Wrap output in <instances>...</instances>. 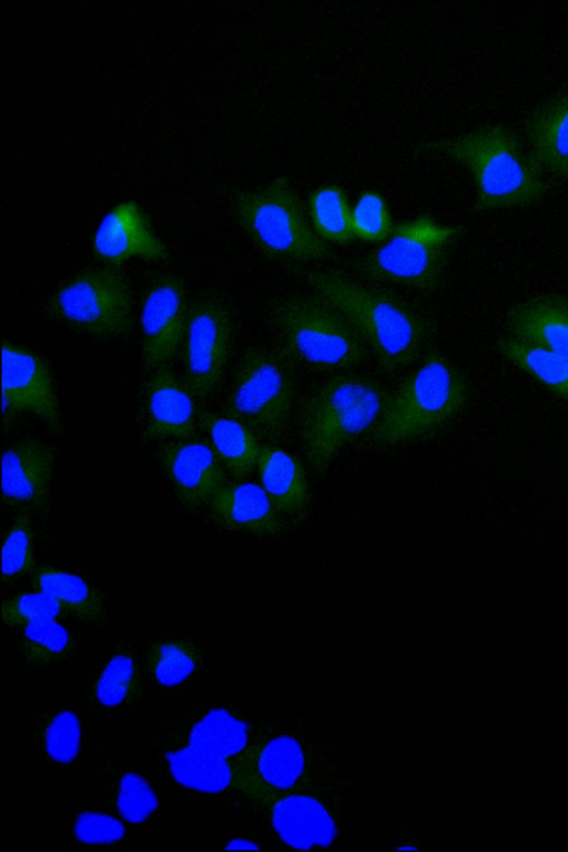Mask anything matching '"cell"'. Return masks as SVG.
Wrapping results in <instances>:
<instances>
[{"label": "cell", "mask_w": 568, "mask_h": 852, "mask_svg": "<svg viewBox=\"0 0 568 852\" xmlns=\"http://www.w3.org/2000/svg\"><path fill=\"white\" fill-rule=\"evenodd\" d=\"M234 216L271 260L317 262L333 256L329 244L307 221L303 203L286 176L260 190L236 192Z\"/></svg>", "instance_id": "6"}, {"label": "cell", "mask_w": 568, "mask_h": 852, "mask_svg": "<svg viewBox=\"0 0 568 852\" xmlns=\"http://www.w3.org/2000/svg\"><path fill=\"white\" fill-rule=\"evenodd\" d=\"M159 456L178 499L189 509L207 506L226 484L224 467L207 440L189 437L164 442Z\"/></svg>", "instance_id": "17"}, {"label": "cell", "mask_w": 568, "mask_h": 852, "mask_svg": "<svg viewBox=\"0 0 568 852\" xmlns=\"http://www.w3.org/2000/svg\"><path fill=\"white\" fill-rule=\"evenodd\" d=\"M151 755L160 772L184 789L209 794L240 790V765L233 761L158 737Z\"/></svg>", "instance_id": "18"}, {"label": "cell", "mask_w": 568, "mask_h": 852, "mask_svg": "<svg viewBox=\"0 0 568 852\" xmlns=\"http://www.w3.org/2000/svg\"><path fill=\"white\" fill-rule=\"evenodd\" d=\"M34 590L54 598L65 613L72 615L87 625L103 620L104 601L100 591L81 577L52 566H42L33 571Z\"/></svg>", "instance_id": "29"}, {"label": "cell", "mask_w": 568, "mask_h": 852, "mask_svg": "<svg viewBox=\"0 0 568 852\" xmlns=\"http://www.w3.org/2000/svg\"><path fill=\"white\" fill-rule=\"evenodd\" d=\"M296 274L315 295L348 321L384 371L400 369L418 358L428 335V323L413 304L339 271L308 268Z\"/></svg>", "instance_id": "1"}, {"label": "cell", "mask_w": 568, "mask_h": 852, "mask_svg": "<svg viewBox=\"0 0 568 852\" xmlns=\"http://www.w3.org/2000/svg\"><path fill=\"white\" fill-rule=\"evenodd\" d=\"M16 653L21 665L42 669L67 660L74 650L69 630L57 619H41L21 628Z\"/></svg>", "instance_id": "31"}, {"label": "cell", "mask_w": 568, "mask_h": 852, "mask_svg": "<svg viewBox=\"0 0 568 852\" xmlns=\"http://www.w3.org/2000/svg\"><path fill=\"white\" fill-rule=\"evenodd\" d=\"M132 294L115 267L79 272L52 294L49 313L70 327L98 338L126 336L132 327Z\"/></svg>", "instance_id": "10"}, {"label": "cell", "mask_w": 568, "mask_h": 852, "mask_svg": "<svg viewBox=\"0 0 568 852\" xmlns=\"http://www.w3.org/2000/svg\"><path fill=\"white\" fill-rule=\"evenodd\" d=\"M497 352L513 365L545 386L555 395L568 399V358L525 344L510 336L500 337Z\"/></svg>", "instance_id": "32"}, {"label": "cell", "mask_w": 568, "mask_h": 852, "mask_svg": "<svg viewBox=\"0 0 568 852\" xmlns=\"http://www.w3.org/2000/svg\"><path fill=\"white\" fill-rule=\"evenodd\" d=\"M225 850H260L261 848L253 841L245 839H234L225 846Z\"/></svg>", "instance_id": "38"}, {"label": "cell", "mask_w": 568, "mask_h": 852, "mask_svg": "<svg viewBox=\"0 0 568 852\" xmlns=\"http://www.w3.org/2000/svg\"><path fill=\"white\" fill-rule=\"evenodd\" d=\"M73 836L82 844H108L125 835L123 823L115 816L100 812H80L73 822Z\"/></svg>", "instance_id": "37"}, {"label": "cell", "mask_w": 568, "mask_h": 852, "mask_svg": "<svg viewBox=\"0 0 568 852\" xmlns=\"http://www.w3.org/2000/svg\"><path fill=\"white\" fill-rule=\"evenodd\" d=\"M192 392L163 366L152 371L143 397V433L151 440L193 437L196 409Z\"/></svg>", "instance_id": "20"}, {"label": "cell", "mask_w": 568, "mask_h": 852, "mask_svg": "<svg viewBox=\"0 0 568 852\" xmlns=\"http://www.w3.org/2000/svg\"><path fill=\"white\" fill-rule=\"evenodd\" d=\"M388 396L377 381L353 373L335 374L311 390L298 424L312 468L325 470L347 442L374 427Z\"/></svg>", "instance_id": "3"}, {"label": "cell", "mask_w": 568, "mask_h": 852, "mask_svg": "<svg viewBox=\"0 0 568 852\" xmlns=\"http://www.w3.org/2000/svg\"><path fill=\"white\" fill-rule=\"evenodd\" d=\"M92 251L98 260L111 267L132 257L168 258L165 244L155 234L141 205L133 200L119 202L102 217L92 237Z\"/></svg>", "instance_id": "16"}, {"label": "cell", "mask_w": 568, "mask_h": 852, "mask_svg": "<svg viewBox=\"0 0 568 852\" xmlns=\"http://www.w3.org/2000/svg\"><path fill=\"white\" fill-rule=\"evenodd\" d=\"M144 681L135 647L120 643L83 680L80 691L91 711L115 714L140 702Z\"/></svg>", "instance_id": "19"}, {"label": "cell", "mask_w": 568, "mask_h": 852, "mask_svg": "<svg viewBox=\"0 0 568 852\" xmlns=\"http://www.w3.org/2000/svg\"><path fill=\"white\" fill-rule=\"evenodd\" d=\"M268 320L283 354L305 367L341 372L363 364L371 351L348 321L317 295L271 300Z\"/></svg>", "instance_id": "4"}, {"label": "cell", "mask_w": 568, "mask_h": 852, "mask_svg": "<svg viewBox=\"0 0 568 852\" xmlns=\"http://www.w3.org/2000/svg\"><path fill=\"white\" fill-rule=\"evenodd\" d=\"M429 149L468 168L476 187V212L528 206L549 192L541 166L504 124L436 141Z\"/></svg>", "instance_id": "2"}, {"label": "cell", "mask_w": 568, "mask_h": 852, "mask_svg": "<svg viewBox=\"0 0 568 852\" xmlns=\"http://www.w3.org/2000/svg\"><path fill=\"white\" fill-rule=\"evenodd\" d=\"M351 224L355 239L371 243L387 240L394 229L385 197L374 190L359 194L352 207Z\"/></svg>", "instance_id": "35"}, {"label": "cell", "mask_w": 568, "mask_h": 852, "mask_svg": "<svg viewBox=\"0 0 568 852\" xmlns=\"http://www.w3.org/2000/svg\"><path fill=\"white\" fill-rule=\"evenodd\" d=\"M142 657L145 681L156 689H172L201 671L204 656L187 639H164L149 645Z\"/></svg>", "instance_id": "30"}, {"label": "cell", "mask_w": 568, "mask_h": 852, "mask_svg": "<svg viewBox=\"0 0 568 852\" xmlns=\"http://www.w3.org/2000/svg\"><path fill=\"white\" fill-rule=\"evenodd\" d=\"M257 470L262 487L287 520L305 517L310 488L302 464L292 454L274 446H261Z\"/></svg>", "instance_id": "27"}, {"label": "cell", "mask_w": 568, "mask_h": 852, "mask_svg": "<svg viewBox=\"0 0 568 852\" xmlns=\"http://www.w3.org/2000/svg\"><path fill=\"white\" fill-rule=\"evenodd\" d=\"M334 780L308 785L261 802L278 838L297 850L331 846L343 826L342 787Z\"/></svg>", "instance_id": "11"}, {"label": "cell", "mask_w": 568, "mask_h": 852, "mask_svg": "<svg viewBox=\"0 0 568 852\" xmlns=\"http://www.w3.org/2000/svg\"><path fill=\"white\" fill-rule=\"evenodd\" d=\"M252 734L243 716L230 703L199 700L161 726L155 737L185 743L240 765Z\"/></svg>", "instance_id": "13"}, {"label": "cell", "mask_w": 568, "mask_h": 852, "mask_svg": "<svg viewBox=\"0 0 568 852\" xmlns=\"http://www.w3.org/2000/svg\"><path fill=\"white\" fill-rule=\"evenodd\" d=\"M232 338L227 306L215 297H201L187 311L181 342L185 384L193 395L206 397L220 385Z\"/></svg>", "instance_id": "12"}, {"label": "cell", "mask_w": 568, "mask_h": 852, "mask_svg": "<svg viewBox=\"0 0 568 852\" xmlns=\"http://www.w3.org/2000/svg\"><path fill=\"white\" fill-rule=\"evenodd\" d=\"M187 311L180 277L161 275L146 290L140 312L141 353L151 372L168 366L181 346Z\"/></svg>", "instance_id": "14"}, {"label": "cell", "mask_w": 568, "mask_h": 852, "mask_svg": "<svg viewBox=\"0 0 568 852\" xmlns=\"http://www.w3.org/2000/svg\"><path fill=\"white\" fill-rule=\"evenodd\" d=\"M308 215L315 233L325 242L347 244L355 240L351 224L352 209L345 190L325 184L308 195Z\"/></svg>", "instance_id": "33"}, {"label": "cell", "mask_w": 568, "mask_h": 852, "mask_svg": "<svg viewBox=\"0 0 568 852\" xmlns=\"http://www.w3.org/2000/svg\"><path fill=\"white\" fill-rule=\"evenodd\" d=\"M2 402L4 418L28 412L52 427L60 424L49 365L38 354L6 342L2 344Z\"/></svg>", "instance_id": "15"}, {"label": "cell", "mask_w": 568, "mask_h": 852, "mask_svg": "<svg viewBox=\"0 0 568 852\" xmlns=\"http://www.w3.org/2000/svg\"><path fill=\"white\" fill-rule=\"evenodd\" d=\"M525 132L529 152L541 169L568 182V90L536 109Z\"/></svg>", "instance_id": "26"}, {"label": "cell", "mask_w": 568, "mask_h": 852, "mask_svg": "<svg viewBox=\"0 0 568 852\" xmlns=\"http://www.w3.org/2000/svg\"><path fill=\"white\" fill-rule=\"evenodd\" d=\"M508 336L568 358V297L540 294L514 305L506 315Z\"/></svg>", "instance_id": "24"}, {"label": "cell", "mask_w": 568, "mask_h": 852, "mask_svg": "<svg viewBox=\"0 0 568 852\" xmlns=\"http://www.w3.org/2000/svg\"><path fill=\"white\" fill-rule=\"evenodd\" d=\"M34 571V545L30 518L20 514L2 544V581L11 584Z\"/></svg>", "instance_id": "34"}, {"label": "cell", "mask_w": 568, "mask_h": 852, "mask_svg": "<svg viewBox=\"0 0 568 852\" xmlns=\"http://www.w3.org/2000/svg\"><path fill=\"white\" fill-rule=\"evenodd\" d=\"M199 418L224 469L242 477L256 467L261 446L247 425L229 414L203 412Z\"/></svg>", "instance_id": "28"}, {"label": "cell", "mask_w": 568, "mask_h": 852, "mask_svg": "<svg viewBox=\"0 0 568 852\" xmlns=\"http://www.w3.org/2000/svg\"><path fill=\"white\" fill-rule=\"evenodd\" d=\"M54 455L44 443L26 438L2 454V498L8 505L43 508L49 499Z\"/></svg>", "instance_id": "22"}, {"label": "cell", "mask_w": 568, "mask_h": 852, "mask_svg": "<svg viewBox=\"0 0 568 852\" xmlns=\"http://www.w3.org/2000/svg\"><path fill=\"white\" fill-rule=\"evenodd\" d=\"M296 378L291 361L263 347L246 349L234 372L229 415L268 438L285 429L294 407Z\"/></svg>", "instance_id": "9"}, {"label": "cell", "mask_w": 568, "mask_h": 852, "mask_svg": "<svg viewBox=\"0 0 568 852\" xmlns=\"http://www.w3.org/2000/svg\"><path fill=\"white\" fill-rule=\"evenodd\" d=\"M29 737L44 758L69 764L82 753L88 726L79 708L59 694H49L27 708Z\"/></svg>", "instance_id": "21"}, {"label": "cell", "mask_w": 568, "mask_h": 852, "mask_svg": "<svg viewBox=\"0 0 568 852\" xmlns=\"http://www.w3.org/2000/svg\"><path fill=\"white\" fill-rule=\"evenodd\" d=\"M207 513L221 527L266 537L282 534L287 521L264 488L253 483H226L207 504Z\"/></svg>", "instance_id": "23"}, {"label": "cell", "mask_w": 568, "mask_h": 852, "mask_svg": "<svg viewBox=\"0 0 568 852\" xmlns=\"http://www.w3.org/2000/svg\"><path fill=\"white\" fill-rule=\"evenodd\" d=\"M62 613L65 611L54 598L36 590L6 599L1 618L7 627L21 628L41 619H58Z\"/></svg>", "instance_id": "36"}, {"label": "cell", "mask_w": 568, "mask_h": 852, "mask_svg": "<svg viewBox=\"0 0 568 852\" xmlns=\"http://www.w3.org/2000/svg\"><path fill=\"white\" fill-rule=\"evenodd\" d=\"M95 765L100 794L122 819L141 823L156 811L152 784L123 757L101 755Z\"/></svg>", "instance_id": "25"}, {"label": "cell", "mask_w": 568, "mask_h": 852, "mask_svg": "<svg viewBox=\"0 0 568 852\" xmlns=\"http://www.w3.org/2000/svg\"><path fill=\"white\" fill-rule=\"evenodd\" d=\"M313 738L288 728H266L252 734L240 763V791L261 803L333 779Z\"/></svg>", "instance_id": "8"}, {"label": "cell", "mask_w": 568, "mask_h": 852, "mask_svg": "<svg viewBox=\"0 0 568 852\" xmlns=\"http://www.w3.org/2000/svg\"><path fill=\"white\" fill-rule=\"evenodd\" d=\"M462 230L437 222L429 213L417 215L395 224L387 241L354 267L371 281L430 292L439 284L448 252Z\"/></svg>", "instance_id": "7"}, {"label": "cell", "mask_w": 568, "mask_h": 852, "mask_svg": "<svg viewBox=\"0 0 568 852\" xmlns=\"http://www.w3.org/2000/svg\"><path fill=\"white\" fill-rule=\"evenodd\" d=\"M468 397L465 375L443 354L430 352L389 393L373 437L383 445H397L429 435L449 423Z\"/></svg>", "instance_id": "5"}]
</instances>
